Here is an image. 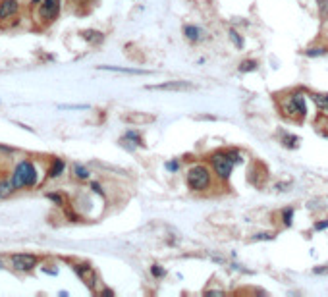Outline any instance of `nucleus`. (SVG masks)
Returning <instances> with one entry per match:
<instances>
[{"label": "nucleus", "mask_w": 328, "mask_h": 297, "mask_svg": "<svg viewBox=\"0 0 328 297\" xmlns=\"http://www.w3.org/2000/svg\"><path fill=\"white\" fill-rule=\"evenodd\" d=\"M187 186L191 191H206L210 187V172L203 164H195L187 170Z\"/></svg>", "instance_id": "f257e3e1"}, {"label": "nucleus", "mask_w": 328, "mask_h": 297, "mask_svg": "<svg viewBox=\"0 0 328 297\" xmlns=\"http://www.w3.org/2000/svg\"><path fill=\"white\" fill-rule=\"evenodd\" d=\"M12 182H14L16 187L35 186V182H37V170H35V166H33L31 162H27V160H25V162H20L18 168H16V172H14Z\"/></svg>", "instance_id": "f03ea898"}, {"label": "nucleus", "mask_w": 328, "mask_h": 297, "mask_svg": "<svg viewBox=\"0 0 328 297\" xmlns=\"http://www.w3.org/2000/svg\"><path fill=\"white\" fill-rule=\"evenodd\" d=\"M210 162H212V170L214 174L220 178V180H228L232 170H234V162L226 156V152H214L210 156Z\"/></svg>", "instance_id": "7ed1b4c3"}, {"label": "nucleus", "mask_w": 328, "mask_h": 297, "mask_svg": "<svg viewBox=\"0 0 328 297\" xmlns=\"http://www.w3.org/2000/svg\"><path fill=\"white\" fill-rule=\"evenodd\" d=\"M149 89H157V91H191L195 89L193 83L189 81H166L161 85H149Z\"/></svg>", "instance_id": "20e7f679"}, {"label": "nucleus", "mask_w": 328, "mask_h": 297, "mask_svg": "<svg viewBox=\"0 0 328 297\" xmlns=\"http://www.w3.org/2000/svg\"><path fill=\"white\" fill-rule=\"evenodd\" d=\"M35 264H37V259L33 255H27V253L12 255V266L16 270H31Z\"/></svg>", "instance_id": "39448f33"}, {"label": "nucleus", "mask_w": 328, "mask_h": 297, "mask_svg": "<svg viewBox=\"0 0 328 297\" xmlns=\"http://www.w3.org/2000/svg\"><path fill=\"white\" fill-rule=\"evenodd\" d=\"M58 12H60V0H42L41 10H39L42 20H54Z\"/></svg>", "instance_id": "423d86ee"}, {"label": "nucleus", "mask_w": 328, "mask_h": 297, "mask_svg": "<svg viewBox=\"0 0 328 297\" xmlns=\"http://www.w3.org/2000/svg\"><path fill=\"white\" fill-rule=\"evenodd\" d=\"M18 12V2L16 0H4L0 4V20H6Z\"/></svg>", "instance_id": "0eeeda50"}, {"label": "nucleus", "mask_w": 328, "mask_h": 297, "mask_svg": "<svg viewBox=\"0 0 328 297\" xmlns=\"http://www.w3.org/2000/svg\"><path fill=\"white\" fill-rule=\"evenodd\" d=\"M184 33H185V37L189 39V41H193V42L201 39V29L195 27V25H185V27H184Z\"/></svg>", "instance_id": "6e6552de"}, {"label": "nucleus", "mask_w": 328, "mask_h": 297, "mask_svg": "<svg viewBox=\"0 0 328 297\" xmlns=\"http://www.w3.org/2000/svg\"><path fill=\"white\" fill-rule=\"evenodd\" d=\"M101 70H110V72H120V74H147L145 70H131V68H114V66H101Z\"/></svg>", "instance_id": "1a4fd4ad"}, {"label": "nucleus", "mask_w": 328, "mask_h": 297, "mask_svg": "<svg viewBox=\"0 0 328 297\" xmlns=\"http://www.w3.org/2000/svg\"><path fill=\"white\" fill-rule=\"evenodd\" d=\"M62 170H64V162L62 160H54V164L50 168V178H58L62 174Z\"/></svg>", "instance_id": "9d476101"}, {"label": "nucleus", "mask_w": 328, "mask_h": 297, "mask_svg": "<svg viewBox=\"0 0 328 297\" xmlns=\"http://www.w3.org/2000/svg\"><path fill=\"white\" fill-rule=\"evenodd\" d=\"M83 39H87L89 42H101L102 35L99 31H83Z\"/></svg>", "instance_id": "9b49d317"}, {"label": "nucleus", "mask_w": 328, "mask_h": 297, "mask_svg": "<svg viewBox=\"0 0 328 297\" xmlns=\"http://www.w3.org/2000/svg\"><path fill=\"white\" fill-rule=\"evenodd\" d=\"M14 182H8V180H6V182H2V184H0V197H8V195H10V193H12V189H14Z\"/></svg>", "instance_id": "f8f14e48"}, {"label": "nucleus", "mask_w": 328, "mask_h": 297, "mask_svg": "<svg viewBox=\"0 0 328 297\" xmlns=\"http://www.w3.org/2000/svg\"><path fill=\"white\" fill-rule=\"evenodd\" d=\"M253 70H257V62L255 60H244L240 64V72H253Z\"/></svg>", "instance_id": "ddd939ff"}, {"label": "nucleus", "mask_w": 328, "mask_h": 297, "mask_svg": "<svg viewBox=\"0 0 328 297\" xmlns=\"http://www.w3.org/2000/svg\"><path fill=\"white\" fill-rule=\"evenodd\" d=\"M282 141H284V145H286L287 148H295L297 147V143H299V139H297V137H293V135H284V137H282Z\"/></svg>", "instance_id": "4468645a"}, {"label": "nucleus", "mask_w": 328, "mask_h": 297, "mask_svg": "<svg viewBox=\"0 0 328 297\" xmlns=\"http://www.w3.org/2000/svg\"><path fill=\"white\" fill-rule=\"evenodd\" d=\"M224 152H226V156H228L234 164H240V162H242V154H240L238 150H232V148H230V150H224Z\"/></svg>", "instance_id": "2eb2a0df"}, {"label": "nucleus", "mask_w": 328, "mask_h": 297, "mask_svg": "<svg viewBox=\"0 0 328 297\" xmlns=\"http://www.w3.org/2000/svg\"><path fill=\"white\" fill-rule=\"evenodd\" d=\"M151 274H153L155 278H164V276H166V270H164L161 264H153V266H151Z\"/></svg>", "instance_id": "dca6fc26"}, {"label": "nucleus", "mask_w": 328, "mask_h": 297, "mask_svg": "<svg viewBox=\"0 0 328 297\" xmlns=\"http://www.w3.org/2000/svg\"><path fill=\"white\" fill-rule=\"evenodd\" d=\"M74 172H76V178H80V180H87V178H89V172H87L83 166H80V164L74 168Z\"/></svg>", "instance_id": "f3484780"}, {"label": "nucleus", "mask_w": 328, "mask_h": 297, "mask_svg": "<svg viewBox=\"0 0 328 297\" xmlns=\"http://www.w3.org/2000/svg\"><path fill=\"white\" fill-rule=\"evenodd\" d=\"M282 220H284L286 226L291 224V220H293V209H286V211H282Z\"/></svg>", "instance_id": "a211bd4d"}, {"label": "nucleus", "mask_w": 328, "mask_h": 297, "mask_svg": "<svg viewBox=\"0 0 328 297\" xmlns=\"http://www.w3.org/2000/svg\"><path fill=\"white\" fill-rule=\"evenodd\" d=\"M325 52H327V48H321V46H319V48H309V50H307L309 56H321V54H325Z\"/></svg>", "instance_id": "6ab92c4d"}, {"label": "nucleus", "mask_w": 328, "mask_h": 297, "mask_svg": "<svg viewBox=\"0 0 328 297\" xmlns=\"http://www.w3.org/2000/svg\"><path fill=\"white\" fill-rule=\"evenodd\" d=\"M125 139H131V141H135L137 145H141V137H139L137 133H133V131H127V133H125Z\"/></svg>", "instance_id": "aec40b11"}, {"label": "nucleus", "mask_w": 328, "mask_h": 297, "mask_svg": "<svg viewBox=\"0 0 328 297\" xmlns=\"http://www.w3.org/2000/svg\"><path fill=\"white\" fill-rule=\"evenodd\" d=\"M230 37H232V41H236V44H238V48H242L244 46V41H242V37L236 33V31H230Z\"/></svg>", "instance_id": "412c9836"}, {"label": "nucleus", "mask_w": 328, "mask_h": 297, "mask_svg": "<svg viewBox=\"0 0 328 297\" xmlns=\"http://www.w3.org/2000/svg\"><path fill=\"white\" fill-rule=\"evenodd\" d=\"M60 108H74V110H85V108H89L87 105H62Z\"/></svg>", "instance_id": "4be33fe9"}, {"label": "nucleus", "mask_w": 328, "mask_h": 297, "mask_svg": "<svg viewBox=\"0 0 328 297\" xmlns=\"http://www.w3.org/2000/svg\"><path fill=\"white\" fill-rule=\"evenodd\" d=\"M319 2V8H321V14L327 16L328 14V0H317Z\"/></svg>", "instance_id": "5701e85b"}, {"label": "nucleus", "mask_w": 328, "mask_h": 297, "mask_svg": "<svg viewBox=\"0 0 328 297\" xmlns=\"http://www.w3.org/2000/svg\"><path fill=\"white\" fill-rule=\"evenodd\" d=\"M253 239H255V241H259V239H272V235H270V233H257Z\"/></svg>", "instance_id": "b1692460"}, {"label": "nucleus", "mask_w": 328, "mask_h": 297, "mask_svg": "<svg viewBox=\"0 0 328 297\" xmlns=\"http://www.w3.org/2000/svg\"><path fill=\"white\" fill-rule=\"evenodd\" d=\"M166 170L176 172V170H178V162H166Z\"/></svg>", "instance_id": "393cba45"}, {"label": "nucleus", "mask_w": 328, "mask_h": 297, "mask_svg": "<svg viewBox=\"0 0 328 297\" xmlns=\"http://www.w3.org/2000/svg\"><path fill=\"white\" fill-rule=\"evenodd\" d=\"M48 199H52L54 203H58V205H62V197H60V195H54V193H50V195H48Z\"/></svg>", "instance_id": "a878e982"}, {"label": "nucleus", "mask_w": 328, "mask_h": 297, "mask_svg": "<svg viewBox=\"0 0 328 297\" xmlns=\"http://www.w3.org/2000/svg\"><path fill=\"white\" fill-rule=\"evenodd\" d=\"M325 228H328V220H323V222L315 224V230H325Z\"/></svg>", "instance_id": "bb28decb"}, {"label": "nucleus", "mask_w": 328, "mask_h": 297, "mask_svg": "<svg viewBox=\"0 0 328 297\" xmlns=\"http://www.w3.org/2000/svg\"><path fill=\"white\" fill-rule=\"evenodd\" d=\"M93 189H95V191H97V193H102V189H101V186H99V184H93Z\"/></svg>", "instance_id": "cd10ccee"}, {"label": "nucleus", "mask_w": 328, "mask_h": 297, "mask_svg": "<svg viewBox=\"0 0 328 297\" xmlns=\"http://www.w3.org/2000/svg\"><path fill=\"white\" fill-rule=\"evenodd\" d=\"M317 274H323V272H328V268H315Z\"/></svg>", "instance_id": "c85d7f7f"}, {"label": "nucleus", "mask_w": 328, "mask_h": 297, "mask_svg": "<svg viewBox=\"0 0 328 297\" xmlns=\"http://www.w3.org/2000/svg\"><path fill=\"white\" fill-rule=\"evenodd\" d=\"M327 110H328V95H327Z\"/></svg>", "instance_id": "c756f323"}, {"label": "nucleus", "mask_w": 328, "mask_h": 297, "mask_svg": "<svg viewBox=\"0 0 328 297\" xmlns=\"http://www.w3.org/2000/svg\"><path fill=\"white\" fill-rule=\"evenodd\" d=\"M33 2H35V4H37V2H39V0H33Z\"/></svg>", "instance_id": "7c9ffc66"}]
</instances>
